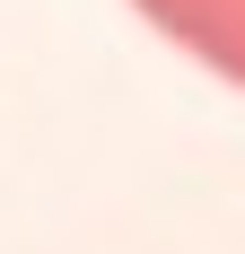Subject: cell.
Returning <instances> with one entry per match:
<instances>
[{
    "label": "cell",
    "mask_w": 245,
    "mask_h": 254,
    "mask_svg": "<svg viewBox=\"0 0 245 254\" xmlns=\"http://www.w3.org/2000/svg\"><path fill=\"white\" fill-rule=\"evenodd\" d=\"M131 9L158 35H175L193 62H210L219 79L245 88V0H131Z\"/></svg>",
    "instance_id": "1"
}]
</instances>
